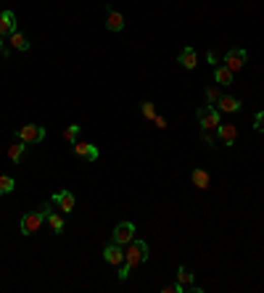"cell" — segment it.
Here are the masks:
<instances>
[{
  "instance_id": "cell-1",
  "label": "cell",
  "mask_w": 264,
  "mask_h": 293,
  "mask_svg": "<svg viewBox=\"0 0 264 293\" xmlns=\"http://www.w3.org/2000/svg\"><path fill=\"white\" fill-rule=\"evenodd\" d=\"M145 259H148V243H145V241H132V243H127L124 262H122V267H119V280H127L129 272H132V267L143 264Z\"/></svg>"
},
{
  "instance_id": "cell-2",
  "label": "cell",
  "mask_w": 264,
  "mask_h": 293,
  "mask_svg": "<svg viewBox=\"0 0 264 293\" xmlns=\"http://www.w3.org/2000/svg\"><path fill=\"white\" fill-rule=\"evenodd\" d=\"M53 211V201H48V204H43L37 211H29V214H24L21 217V235H35L40 227H43V222L48 219V214Z\"/></svg>"
},
{
  "instance_id": "cell-3",
  "label": "cell",
  "mask_w": 264,
  "mask_h": 293,
  "mask_svg": "<svg viewBox=\"0 0 264 293\" xmlns=\"http://www.w3.org/2000/svg\"><path fill=\"white\" fill-rule=\"evenodd\" d=\"M198 124H201V129H206V132H217L219 129V109H214V106H201L198 109Z\"/></svg>"
},
{
  "instance_id": "cell-4",
  "label": "cell",
  "mask_w": 264,
  "mask_h": 293,
  "mask_svg": "<svg viewBox=\"0 0 264 293\" xmlns=\"http://www.w3.org/2000/svg\"><path fill=\"white\" fill-rule=\"evenodd\" d=\"M16 135H19V140L26 143V145H29V143H43V140H45V127L26 124V127H21V129L16 132Z\"/></svg>"
},
{
  "instance_id": "cell-5",
  "label": "cell",
  "mask_w": 264,
  "mask_h": 293,
  "mask_svg": "<svg viewBox=\"0 0 264 293\" xmlns=\"http://www.w3.org/2000/svg\"><path fill=\"white\" fill-rule=\"evenodd\" d=\"M246 58H248V53L243 50V48H233L227 56H224V66L235 74V72H241L243 66H246Z\"/></svg>"
},
{
  "instance_id": "cell-6",
  "label": "cell",
  "mask_w": 264,
  "mask_h": 293,
  "mask_svg": "<svg viewBox=\"0 0 264 293\" xmlns=\"http://www.w3.org/2000/svg\"><path fill=\"white\" fill-rule=\"evenodd\" d=\"M135 241V224L132 222H122V224H116V230H114V243L119 246H127Z\"/></svg>"
},
{
  "instance_id": "cell-7",
  "label": "cell",
  "mask_w": 264,
  "mask_h": 293,
  "mask_svg": "<svg viewBox=\"0 0 264 293\" xmlns=\"http://www.w3.org/2000/svg\"><path fill=\"white\" fill-rule=\"evenodd\" d=\"M103 259H106V264H111V267H122V262H124V251H122V246L119 243H109L103 248Z\"/></svg>"
},
{
  "instance_id": "cell-8",
  "label": "cell",
  "mask_w": 264,
  "mask_h": 293,
  "mask_svg": "<svg viewBox=\"0 0 264 293\" xmlns=\"http://www.w3.org/2000/svg\"><path fill=\"white\" fill-rule=\"evenodd\" d=\"M53 204H56L63 214H69V211H74V206H77V198L69 193V190H58V193H53V198H50Z\"/></svg>"
},
{
  "instance_id": "cell-9",
  "label": "cell",
  "mask_w": 264,
  "mask_h": 293,
  "mask_svg": "<svg viewBox=\"0 0 264 293\" xmlns=\"http://www.w3.org/2000/svg\"><path fill=\"white\" fill-rule=\"evenodd\" d=\"M16 32V16L13 11H3L0 13V37H11Z\"/></svg>"
},
{
  "instance_id": "cell-10",
  "label": "cell",
  "mask_w": 264,
  "mask_h": 293,
  "mask_svg": "<svg viewBox=\"0 0 264 293\" xmlns=\"http://www.w3.org/2000/svg\"><path fill=\"white\" fill-rule=\"evenodd\" d=\"M74 153L79 158H87V161H98V156H101V151L92 143H74Z\"/></svg>"
},
{
  "instance_id": "cell-11",
  "label": "cell",
  "mask_w": 264,
  "mask_h": 293,
  "mask_svg": "<svg viewBox=\"0 0 264 293\" xmlns=\"http://www.w3.org/2000/svg\"><path fill=\"white\" fill-rule=\"evenodd\" d=\"M106 11H109V16H106V29H109V32H122L124 29V16L119 11H114L111 6Z\"/></svg>"
},
{
  "instance_id": "cell-12",
  "label": "cell",
  "mask_w": 264,
  "mask_h": 293,
  "mask_svg": "<svg viewBox=\"0 0 264 293\" xmlns=\"http://www.w3.org/2000/svg\"><path fill=\"white\" fill-rule=\"evenodd\" d=\"M217 138H219L224 145H235V140H238V127H235V124H219Z\"/></svg>"
},
{
  "instance_id": "cell-13",
  "label": "cell",
  "mask_w": 264,
  "mask_h": 293,
  "mask_svg": "<svg viewBox=\"0 0 264 293\" xmlns=\"http://www.w3.org/2000/svg\"><path fill=\"white\" fill-rule=\"evenodd\" d=\"M219 114H238V111H241V101H238V98H233V95H222L219 101Z\"/></svg>"
},
{
  "instance_id": "cell-14",
  "label": "cell",
  "mask_w": 264,
  "mask_h": 293,
  "mask_svg": "<svg viewBox=\"0 0 264 293\" xmlns=\"http://www.w3.org/2000/svg\"><path fill=\"white\" fill-rule=\"evenodd\" d=\"M180 63H182L188 72H193V69H195V63H198V53H195V48H182V53H180Z\"/></svg>"
},
{
  "instance_id": "cell-15",
  "label": "cell",
  "mask_w": 264,
  "mask_h": 293,
  "mask_svg": "<svg viewBox=\"0 0 264 293\" xmlns=\"http://www.w3.org/2000/svg\"><path fill=\"white\" fill-rule=\"evenodd\" d=\"M233 77H235V74H233L224 63H217V66H214V82H217V85H233Z\"/></svg>"
},
{
  "instance_id": "cell-16",
  "label": "cell",
  "mask_w": 264,
  "mask_h": 293,
  "mask_svg": "<svg viewBox=\"0 0 264 293\" xmlns=\"http://www.w3.org/2000/svg\"><path fill=\"white\" fill-rule=\"evenodd\" d=\"M190 180H193V185H195L198 190H206V188H209V182H211V177H209V172H206V169H193Z\"/></svg>"
},
{
  "instance_id": "cell-17",
  "label": "cell",
  "mask_w": 264,
  "mask_h": 293,
  "mask_svg": "<svg viewBox=\"0 0 264 293\" xmlns=\"http://www.w3.org/2000/svg\"><path fill=\"white\" fill-rule=\"evenodd\" d=\"M6 153H8V158H11L13 164H19L21 158H24V153H26V143H13Z\"/></svg>"
},
{
  "instance_id": "cell-18",
  "label": "cell",
  "mask_w": 264,
  "mask_h": 293,
  "mask_svg": "<svg viewBox=\"0 0 264 293\" xmlns=\"http://www.w3.org/2000/svg\"><path fill=\"white\" fill-rule=\"evenodd\" d=\"M177 283L185 285V290H188L190 285H195V275H193L188 267H180V270H177Z\"/></svg>"
},
{
  "instance_id": "cell-19",
  "label": "cell",
  "mask_w": 264,
  "mask_h": 293,
  "mask_svg": "<svg viewBox=\"0 0 264 293\" xmlns=\"http://www.w3.org/2000/svg\"><path fill=\"white\" fill-rule=\"evenodd\" d=\"M8 40H11V48H13V50H29V40H26V37H24L19 29L13 32Z\"/></svg>"
},
{
  "instance_id": "cell-20",
  "label": "cell",
  "mask_w": 264,
  "mask_h": 293,
  "mask_svg": "<svg viewBox=\"0 0 264 293\" xmlns=\"http://www.w3.org/2000/svg\"><path fill=\"white\" fill-rule=\"evenodd\" d=\"M48 224L53 233H63V214H56V211H50L48 214Z\"/></svg>"
},
{
  "instance_id": "cell-21",
  "label": "cell",
  "mask_w": 264,
  "mask_h": 293,
  "mask_svg": "<svg viewBox=\"0 0 264 293\" xmlns=\"http://www.w3.org/2000/svg\"><path fill=\"white\" fill-rule=\"evenodd\" d=\"M13 188H16V182H13V177H8V175H0V196H8Z\"/></svg>"
},
{
  "instance_id": "cell-22",
  "label": "cell",
  "mask_w": 264,
  "mask_h": 293,
  "mask_svg": "<svg viewBox=\"0 0 264 293\" xmlns=\"http://www.w3.org/2000/svg\"><path fill=\"white\" fill-rule=\"evenodd\" d=\"M140 111H143L145 119H151V122L156 119V106H153L151 101H143V103H140Z\"/></svg>"
},
{
  "instance_id": "cell-23",
  "label": "cell",
  "mask_w": 264,
  "mask_h": 293,
  "mask_svg": "<svg viewBox=\"0 0 264 293\" xmlns=\"http://www.w3.org/2000/svg\"><path fill=\"white\" fill-rule=\"evenodd\" d=\"M219 98H222V95H219L217 87H206V101H209V106H217Z\"/></svg>"
},
{
  "instance_id": "cell-24",
  "label": "cell",
  "mask_w": 264,
  "mask_h": 293,
  "mask_svg": "<svg viewBox=\"0 0 264 293\" xmlns=\"http://www.w3.org/2000/svg\"><path fill=\"white\" fill-rule=\"evenodd\" d=\"M77 135H79V127H77V124H72V127L63 129V138L69 140V143H77Z\"/></svg>"
},
{
  "instance_id": "cell-25",
  "label": "cell",
  "mask_w": 264,
  "mask_h": 293,
  "mask_svg": "<svg viewBox=\"0 0 264 293\" xmlns=\"http://www.w3.org/2000/svg\"><path fill=\"white\" fill-rule=\"evenodd\" d=\"M254 129H256V132H264V111H256V114H254Z\"/></svg>"
},
{
  "instance_id": "cell-26",
  "label": "cell",
  "mask_w": 264,
  "mask_h": 293,
  "mask_svg": "<svg viewBox=\"0 0 264 293\" xmlns=\"http://www.w3.org/2000/svg\"><path fill=\"white\" fill-rule=\"evenodd\" d=\"M153 122H156V127H158V129H167V119H164V116H158V114H156Z\"/></svg>"
},
{
  "instance_id": "cell-27",
  "label": "cell",
  "mask_w": 264,
  "mask_h": 293,
  "mask_svg": "<svg viewBox=\"0 0 264 293\" xmlns=\"http://www.w3.org/2000/svg\"><path fill=\"white\" fill-rule=\"evenodd\" d=\"M204 143L206 145H214V138H211V132H206V129H204Z\"/></svg>"
},
{
  "instance_id": "cell-28",
  "label": "cell",
  "mask_w": 264,
  "mask_h": 293,
  "mask_svg": "<svg viewBox=\"0 0 264 293\" xmlns=\"http://www.w3.org/2000/svg\"><path fill=\"white\" fill-rule=\"evenodd\" d=\"M206 58H209V63H214V66H217V56H214V50H209V53H206Z\"/></svg>"
},
{
  "instance_id": "cell-29",
  "label": "cell",
  "mask_w": 264,
  "mask_h": 293,
  "mask_svg": "<svg viewBox=\"0 0 264 293\" xmlns=\"http://www.w3.org/2000/svg\"><path fill=\"white\" fill-rule=\"evenodd\" d=\"M3 43H6V37H0V53H3V50H6V45H3Z\"/></svg>"
}]
</instances>
